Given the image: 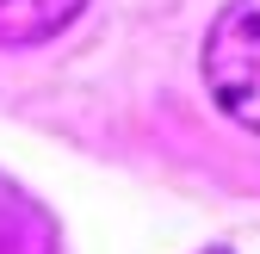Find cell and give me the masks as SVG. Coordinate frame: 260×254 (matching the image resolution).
<instances>
[{
	"instance_id": "obj_1",
	"label": "cell",
	"mask_w": 260,
	"mask_h": 254,
	"mask_svg": "<svg viewBox=\"0 0 260 254\" xmlns=\"http://www.w3.org/2000/svg\"><path fill=\"white\" fill-rule=\"evenodd\" d=\"M205 87L217 112L260 137V0H230L205 38Z\"/></svg>"
},
{
	"instance_id": "obj_2",
	"label": "cell",
	"mask_w": 260,
	"mask_h": 254,
	"mask_svg": "<svg viewBox=\"0 0 260 254\" xmlns=\"http://www.w3.org/2000/svg\"><path fill=\"white\" fill-rule=\"evenodd\" d=\"M87 0H0V44H44L81 19Z\"/></svg>"
},
{
	"instance_id": "obj_3",
	"label": "cell",
	"mask_w": 260,
	"mask_h": 254,
	"mask_svg": "<svg viewBox=\"0 0 260 254\" xmlns=\"http://www.w3.org/2000/svg\"><path fill=\"white\" fill-rule=\"evenodd\" d=\"M205 254H230V248H205Z\"/></svg>"
}]
</instances>
